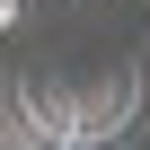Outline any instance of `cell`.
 <instances>
[{
    "instance_id": "obj_1",
    "label": "cell",
    "mask_w": 150,
    "mask_h": 150,
    "mask_svg": "<svg viewBox=\"0 0 150 150\" xmlns=\"http://www.w3.org/2000/svg\"><path fill=\"white\" fill-rule=\"evenodd\" d=\"M9 18H18V0H0V27H9Z\"/></svg>"
}]
</instances>
